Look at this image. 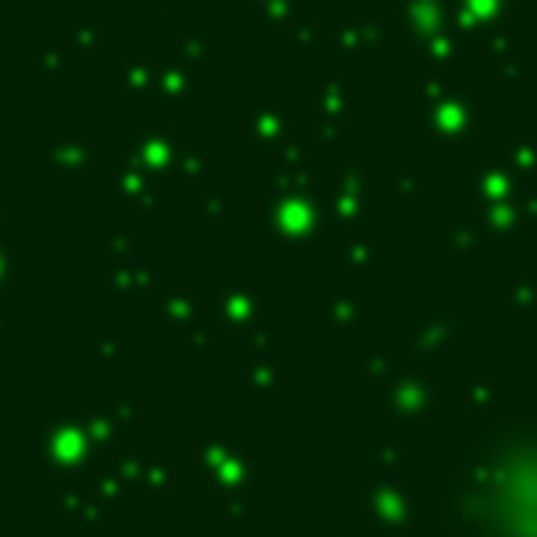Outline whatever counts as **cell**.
<instances>
[{"mask_svg": "<svg viewBox=\"0 0 537 537\" xmlns=\"http://www.w3.org/2000/svg\"><path fill=\"white\" fill-rule=\"evenodd\" d=\"M464 537H537V431H493L457 482Z\"/></svg>", "mask_w": 537, "mask_h": 537, "instance_id": "1", "label": "cell"}]
</instances>
